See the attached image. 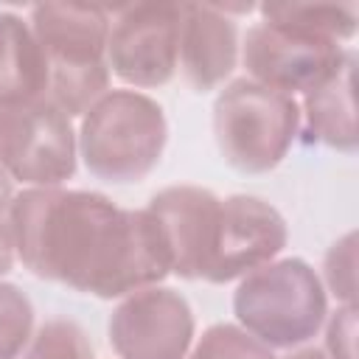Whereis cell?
I'll return each mask as SVG.
<instances>
[{
    "mask_svg": "<svg viewBox=\"0 0 359 359\" xmlns=\"http://www.w3.org/2000/svg\"><path fill=\"white\" fill-rule=\"evenodd\" d=\"M345 56L342 42L289 22H258L244 36V67L252 81L278 93H309Z\"/></svg>",
    "mask_w": 359,
    "mask_h": 359,
    "instance_id": "cell-7",
    "label": "cell"
},
{
    "mask_svg": "<svg viewBox=\"0 0 359 359\" xmlns=\"http://www.w3.org/2000/svg\"><path fill=\"white\" fill-rule=\"evenodd\" d=\"M233 311L241 328L266 348H294L320 331L328 297L320 275L303 258H283L244 275Z\"/></svg>",
    "mask_w": 359,
    "mask_h": 359,
    "instance_id": "cell-4",
    "label": "cell"
},
{
    "mask_svg": "<svg viewBox=\"0 0 359 359\" xmlns=\"http://www.w3.org/2000/svg\"><path fill=\"white\" fill-rule=\"evenodd\" d=\"M297 129V101L252 79L230 81L213 104V137L219 154L241 174H266L280 165Z\"/></svg>",
    "mask_w": 359,
    "mask_h": 359,
    "instance_id": "cell-5",
    "label": "cell"
},
{
    "mask_svg": "<svg viewBox=\"0 0 359 359\" xmlns=\"http://www.w3.org/2000/svg\"><path fill=\"white\" fill-rule=\"evenodd\" d=\"M283 359H325V353L317 351V348H303V351H294V353H289Z\"/></svg>",
    "mask_w": 359,
    "mask_h": 359,
    "instance_id": "cell-22",
    "label": "cell"
},
{
    "mask_svg": "<svg viewBox=\"0 0 359 359\" xmlns=\"http://www.w3.org/2000/svg\"><path fill=\"white\" fill-rule=\"evenodd\" d=\"M180 59V6L135 3L115 14L107 39V67L135 87L171 81Z\"/></svg>",
    "mask_w": 359,
    "mask_h": 359,
    "instance_id": "cell-9",
    "label": "cell"
},
{
    "mask_svg": "<svg viewBox=\"0 0 359 359\" xmlns=\"http://www.w3.org/2000/svg\"><path fill=\"white\" fill-rule=\"evenodd\" d=\"M328 289L345 303L353 306L356 297V233H345L339 241L331 244L323 261Z\"/></svg>",
    "mask_w": 359,
    "mask_h": 359,
    "instance_id": "cell-19",
    "label": "cell"
},
{
    "mask_svg": "<svg viewBox=\"0 0 359 359\" xmlns=\"http://www.w3.org/2000/svg\"><path fill=\"white\" fill-rule=\"evenodd\" d=\"M219 202L213 191L199 185H171L149 199L146 210L157 222L174 275L185 280L202 278Z\"/></svg>",
    "mask_w": 359,
    "mask_h": 359,
    "instance_id": "cell-11",
    "label": "cell"
},
{
    "mask_svg": "<svg viewBox=\"0 0 359 359\" xmlns=\"http://www.w3.org/2000/svg\"><path fill=\"white\" fill-rule=\"evenodd\" d=\"M31 31L45 56V98L67 118L84 115L109 87V11L87 3H39L31 8Z\"/></svg>",
    "mask_w": 359,
    "mask_h": 359,
    "instance_id": "cell-2",
    "label": "cell"
},
{
    "mask_svg": "<svg viewBox=\"0 0 359 359\" xmlns=\"http://www.w3.org/2000/svg\"><path fill=\"white\" fill-rule=\"evenodd\" d=\"M194 311L188 300L165 286H146L109 317V345L121 359H185L194 342Z\"/></svg>",
    "mask_w": 359,
    "mask_h": 359,
    "instance_id": "cell-10",
    "label": "cell"
},
{
    "mask_svg": "<svg viewBox=\"0 0 359 359\" xmlns=\"http://www.w3.org/2000/svg\"><path fill=\"white\" fill-rule=\"evenodd\" d=\"M238 28L222 6H180V65L188 84L199 93L219 87L236 67Z\"/></svg>",
    "mask_w": 359,
    "mask_h": 359,
    "instance_id": "cell-12",
    "label": "cell"
},
{
    "mask_svg": "<svg viewBox=\"0 0 359 359\" xmlns=\"http://www.w3.org/2000/svg\"><path fill=\"white\" fill-rule=\"evenodd\" d=\"M325 348L331 359H356V306H342L331 314Z\"/></svg>",
    "mask_w": 359,
    "mask_h": 359,
    "instance_id": "cell-20",
    "label": "cell"
},
{
    "mask_svg": "<svg viewBox=\"0 0 359 359\" xmlns=\"http://www.w3.org/2000/svg\"><path fill=\"white\" fill-rule=\"evenodd\" d=\"M289 230L278 208L261 196L236 194L219 202L202 280L227 283L269 264L286 247Z\"/></svg>",
    "mask_w": 359,
    "mask_h": 359,
    "instance_id": "cell-8",
    "label": "cell"
},
{
    "mask_svg": "<svg viewBox=\"0 0 359 359\" xmlns=\"http://www.w3.org/2000/svg\"><path fill=\"white\" fill-rule=\"evenodd\" d=\"M22 359H95L84 328L73 320H48Z\"/></svg>",
    "mask_w": 359,
    "mask_h": 359,
    "instance_id": "cell-17",
    "label": "cell"
},
{
    "mask_svg": "<svg viewBox=\"0 0 359 359\" xmlns=\"http://www.w3.org/2000/svg\"><path fill=\"white\" fill-rule=\"evenodd\" d=\"M188 359H275L272 351L238 325H210L194 345Z\"/></svg>",
    "mask_w": 359,
    "mask_h": 359,
    "instance_id": "cell-18",
    "label": "cell"
},
{
    "mask_svg": "<svg viewBox=\"0 0 359 359\" xmlns=\"http://www.w3.org/2000/svg\"><path fill=\"white\" fill-rule=\"evenodd\" d=\"M34 331V306L14 283H0V359H17Z\"/></svg>",
    "mask_w": 359,
    "mask_h": 359,
    "instance_id": "cell-16",
    "label": "cell"
},
{
    "mask_svg": "<svg viewBox=\"0 0 359 359\" xmlns=\"http://www.w3.org/2000/svg\"><path fill=\"white\" fill-rule=\"evenodd\" d=\"M165 140V112L154 98L137 90H112L84 112L76 143L90 174L126 185L157 168Z\"/></svg>",
    "mask_w": 359,
    "mask_h": 359,
    "instance_id": "cell-3",
    "label": "cell"
},
{
    "mask_svg": "<svg viewBox=\"0 0 359 359\" xmlns=\"http://www.w3.org/2000/svg\"><path fill=\"white\" fill-rule=\"evenodd\" d=\"M11 233L36 278L104 300L157 286L171 272L151 213L95 191L28 188L11 199Z\"/></svg>",
    "mask_w": 359,
    "mask_h": 359,
    "instance_id": "cell-1",
    "label": "cell"
},
{
    "mask_svg": "<svg viewBox=\"0 0 359 359\" xmlns=\"http://www.w3.org/2000/svg\"><path fill=\"white\" fill-rule=\"evenodd\" d=\"M11 177L0 168V275L14 264V233H11Z\"/></svg>",
    "mask_w": 359,
    "mask_h": 359,
    "instance_id": "cell-21",
    "label": "cell"
},
{
    "mask_svg": "<svg viewBox=\"0 0 359 359\" xmlns=\"http://www.w3.org/2000/svg\"><path fill=\"white\" fill-rule=\"evenodd\" d=\"M45 87V56L31 25L14 11H0V104L42 98Z\"/></svg>",
    "mask_w": 359,
    "mask_h": 359,
    "instance_id": "cell-14",
    "label": "cell"
},
{
    "mask_svg": "<svg viewBox=\"0 0 359 359\" xmlns=\"http://www.w3.org/2000/svg\"><path fill=\"white\" fill-rule=\"evenodd\" d=\"M76 132L45 95L0 104V168L34 188H59L76 174Z\"/></svg>",
    "mask_w": 359,
    "mask_h": 359,
    "instance_id": "cell-6",
    "label": "cell"
},
{
    "mask_svg": "<svg viewBox=\"0 0 359 359\" xmlns=\"http://www.w3.org/2000/svg\"><path fill=\"white\" fill-rule=\"evenodd\" d=\"M261 17L314 31L334 42H345L356 34V8L342 3H264Z\"/></svg>",
    "mask_w": 359,
    "mask_h": 359,
    "instance_id": "cell-15",
    "label": "cell"
},
{
    "mask_svg": "<svg viewBox=\"0 0 359 359\" xmlns=\"http://www.w3.org/2000/svg\"><path fill=\"white\" fill-rule=\"evenodd\" d=\"M353 67L356 53L345 50L339 65L309 93H303L306 135L337 151H356V104H353Z\"/></svg>",
    "mask_w": 359,
    "mask_h": 359,
    "instance_id": "cell-13",
    "label": "cell"
}]
</instances>
